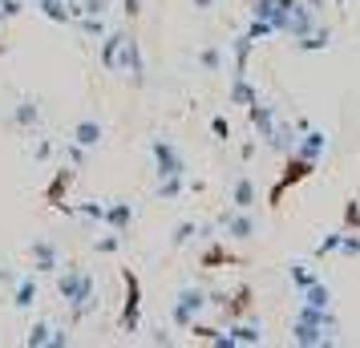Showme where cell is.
Instances as JSON below:
<instances>
[{
	"mask_svg": "<svg viewBox=\"0 0 360 348\" xmlns=\"http://www.w3.org/2000/svg\"><path fill=\"white\" fill-rule=\"evenodd\" d=\"M311 166H316V162H304V158H295V154H292V158H288V174H283V183L276 186V195H271V202H279V195H283V191H288L292 183H300V179H308V174H311Z\"/></svg>",
	"mask_w": 360,
	"mask_h": 348,
	"instance_id": "15",
	"label": "cell"
},
{
	"mask_svg": "<svg viewBox=\"0 0 360 348\" xmlns=\"http://www.w3.org/2000/svg\"><path fill=\"white\" fill-rule=\"evenodd\" d=\"M332 45V29H311V33L295 37V53H311V49H328Z\"/></svg>",
	"mask_w": 360,
	"mask_h": 348,
	"instance_id": "18",
	"label": "cell"
},
{
	"mask_svg": "<svg viewBox=\"0 0 360 348\" xmlns=\"http://www.w3.org/2000/svg\"><path fill=\"white\" fill-rule=\"evenodd\" d=\"M195 4H198V13H211L214 8V0H195Z\"/></svg>",
	"mask_w": 360,
	"mask_h": 348,
	"instance_id": "41",
	"label": "cell"
},
{
	"mask_svg": "<svg viewBox=\"0 0 360 348\" xmlns=\"http://www.w3.org/2000/svg\"><path fill=\"white\" fill-rule=\"evenodd\" d=\"M150 154H154V170H158V179L186 174V162H182L179 146H174L170 138H154V142H150Z\"/></svg>",
	"mask_w": 360,
	"mask_h": 348,
	"instance_id": "3",
	"label": "cell"
},
{
	"mask_svg": "<svg viewBox=\"0 0 360 348\" xmlns=\"http://www.w3.org/2000/svg\"><path fill=\"white\" fill-rule=\"evenodd\" d=\"M340 243H344V231H332V235H324V239L316 243V255H332V251H340Z\"/></svg>",
	"mask_w": 360,
	"mask_h": 348,
	"instance_id": "30",
	"label": "cell"
},
{
	"mask_svg": "<svg viewBox=\"0 0 360 348\" xmlns=\"http://www.w3.org/2000/svg\"><path fill=\"white\" fill-rule=\"evenodd\" d=\"M288 280H292L295 288L304 292L308 283H316V276H311V267H308V264H292V267H288Z\"/></svg>",
	"mask_w": 360,
	"mask_h": 348,
	"instance_id": "27",
	"label": "cell"
},
{
	"mask_svg": "<svg viewBox=\"0 0 360 348\" xmlns=\"http://www.w3.org/2000/svg\"><path fill=\"white\" fill-rule=\"evenodd\" d=\"M211 130H214V138H231V126H227V117H214V122H211Z\"/></svg>",
	"mask_w": 360,
	"mask_h": 348,
	"instance_id": "35",
	"label": "cell"
},
{
	"mask_svg": "<svg viewBox=\"0 0 360 348\" xmlns=\"http://www.w3.org/2000/svg\"><path fill=\"white\" fill-rule=\"evenodd\" d=\"M251 45H255V41H251L247 33L235 41V73H247V57H251Z\"/></svg>",
	"mask_w": 360,
	"mask_h": 348,
	"instance_id": "26",
	"label": "cell"
},
{
	"mask_svg": "<svg viewBox=\"0 0 360 348\" xmlns=\"http://www.w3.org/2000/svg\"><path fill=\"white\" fill-rule=\"evenodd\" d=\"M122 13H126V17H138V13H142V0H122Z\"/></svg>",
	"mask_w": 360,
	"mask_h": 348,
	"instance_id": "38",
	"label": "cell"
},
{
	"mask_svg": "<svg viewBox=\"0 0 360 348\" xmlns=\"http://www.w3.org/2000/svg\"><path fill=\"white\" fill-rule=\"evenodd\" d=\"M231 340H235V344H263V332L255 328V324H235V328H231Z\"/></svg>",
	"mask_w": 360,
	"mask_h": 348,
	"instance_id": "23",
	"label": "cell"
},
{
	"mask_svg": "<svg viewBox=\"0 0 360 348\" xmlns=\"http://www.w3.org/2000/svg\"><path fill=\"white\" fill-rule=\"evenodd\" d=\"M247 114H251V126H255V134H259V138H267V134L276 130V110H271V105L251 101V105H247Z\"/></svg>",
	"mask_w": 360,
	"mask_h": 348,
	"instance_id": "14",
	"label": "cell"
},
{
	"mask_svg": "<svg viewBox=\"0 0 360 348\" xmlns=\"http://www.w3.org/2000/svg\"><path fill=\"white\" fill-rule=\"evenodd\" d=\"M340 251H344V255H360V235H344Z\"/></svg>",
	"mask_w": 360,
	"mask_h": 348,
	"instance_id": "34",
	"label": "cell"
},
{
	"mask_svg": "<svg viewBox=\"0 0 360 348\" xmlns=\"http://www.w3.org/2000/svg\"><path fill=\"white\" fill-rule=\"evenodd\" d=\"M0 280H8V271H4V267H0Z\"/></svg>",
	"mask_w": 360,
	"mask_h": 348,
	"instance_id": "42",
	"label": "cell"
},
{
	"mask_svg": "<svg viewBox=\"0 0 360 348\" xmlns=\"http://www.w3.org/2000/svg\"><path fill=\"white\" fill-rule=\"evenodd\" d=\"M122 37H126V33H110L105 41H101V65L110 69V73H117V53H122Z\"/></svg>",
	"mask_w": 360,
	"mask_h": 348,
	"instance_id": "21",
	"label": "cell"
},
{
	"mask_svg": "<svg viewBox=\"0 0 360 348\" xmlns=\"http://www.w3.org/2000/svg\"><path fill=\"white\" fill-rule=\"evenodd\" d=\"M122 247V235H105V239H94V251H101V255H114V251Z\"/></svg>",
	"mask_w": 360,
	"mask_h": 348,
	"instance_id": "32",
	"label": "cell"
},
{
	"mask_svg": "<svg viewBox=\"0 0 360 348\" xmlns=\"http://www.w3.org/2000/svg\"><path fill=\"white\" fill-rule=\"evenodd\" d=\"M324 146H328V134H320V130H304V138H295V158H304V162H316L320 154H324Z\"/></svg>",
	"mask_w": 360,
	"mask_h": 348,
	"instance_id": "11",
	"label": "cell"
},
{
	"mask_svg": "<svg viewBox=\"0 0 360 348\" xmlns=\"http://www.w3.org/2000/svg\"><path fill=\"white\" fill-rule=\"evenodd\" d=\"M49 340H53V324H33L29 336H25V344H29V348H45Z\"/></svg>",
	"mask_w": 360,
	"mask_h": 348,
	"instance_id": "25",
	"label": "cell"
},
{
	"mask_svg": "<svg viewBox=\"0 0 360 348\" xmlns=\"http://www.w3.org/2000/svg\"><path fill=\"white\" fill-rule=\"evenodd\" d=\"M195 231H198V223H179V227H174V235H170V247L191 243V239H195Z\"/></svg>",
	"mask_w": 360,
	"mask_h": 348,
	"instance_id": "29",
	"label": "cell"
},
{
	"mask_svg": "<svg viewBox=\"0 0 360 348\" xmlns=\"http://www.w3.org/2000/svg\"><path fill=\"white\" fill-rule=\"evenodd\" d=\"M117 73H130L134 85H142V49L130 33L122 37V53H117Z\"/></svg>",
	"mask_w": 360,
	"mask_h": 348,
	"instance_id": "9",
	"label": "cell"
},
{
	"mask_svg": "<svg viewBox=\"0 0 360 348\" xmlns=\"http://www.w3.org/2000/svg\"><path fill=\"white\" fill-rule=\"evenodd\" d=\"M53 348H65L69 344V332H61V328H53V340H49Z\"/></svg>",
	"mask_w": 360,
	"mask_h": 348,
	"instance_id": "40",
	"label": "cell"
},
{
	"mask_svg": "<svg viewBox=\"0 0 360 348\" xmlns=\"http://www.w3.org/2000/svg\"><path fill=\"white\" fill-rule=\"evenodd\" d=\"M110 0H82V17H105Z\"/></svg>",
	"mask_w": 360,
	"mask_h": 348,
	"instance_id": "33",
	"label": "cell"
},
{
	"mask_svg": "<svg viewBox=\"0 0 360 348\" xmlns=\"http://www.w3.org/2000/svg\"><path fill=\"white\" fill-rule=\"evenodd\" d=\"M130 223H134V202L114 199V202H105V207H101V227L126 235V231H130Z\"/></svg>",
	"mask_w": 360,
	"mask_h": 348,
	"instance_id": "8",
	"label": "cell"
},
{
	"mask_svg": "<svg viewBox=\"0 0 360 348\" xmlns=\"http://www.w3.org/2000/svg\"><path fill=\"white\" fill-rule=\"evenodd\" d=\"M292 340H295V344H304V348L336 344L332 328H324V324H311V320H295V324H292Z\"/></svg>",
	"mask_w": 360,
	"mask_h": 348,
	"instance_id": "6",
	"label": "cell"
},
{
	"mask_svg": "<svg viewBox=\"0 0 360 348\" xmlns=\"http://www.w3.org/2000/svg\"><path fill=\"white\" fill-rule=\"evenodd\" d=\"M105 138V126H101L98 117H82V122H73V130H69V142H77V146L94 150Z\"/></svg>",
	"mask_w": 360,
	"mask_h": 348,
	"instance_id": "10",
	"label": "cell"
},
{
	"mask_svg": "<svg viewBox=\"0 0 360 348\" xmlns=\"http://www.w3.org/2000/svg\"><path fill=\"white\" fill-rule=\"evenodd\" d=\"M247 37H251V41H267V37H276V25H271V20H251V29H247Z\"/></svg>",
	"mask_w": 360,
	"mask_h": 348,
	"instance_id": "28",
	"label": "cell"
},
{
	"mask_svg": "<svg viewBox=\"0 0 360 348\" xmlns=\"http://www.w3.org/2000/svg\"><path fill=\"white\" fill-rule=\"evenodd\" d=\"M344 219H348V227H356V223H360V207H356V202H348V211H344Z\"/></svg>",
	"mask_w": 360,
	"mask_h": 348,
	"instance_id": "39",
	"label": "cell"
},
{
	"mask_svg": "<svg viewBox=\"0 0 360 348\" xmlns=\"http://www.w3.org/2000/svg\"><path fill=\"white\" fill-rule=\"evenodd\" d=\"M219 231L227 235V239H251L255 235V219L247 215V211H239V207H231V211L219 215Z\"/></svg>",
	"mask_w": 360,
	"mask_h": 348,
	"instance_id": "7",
	"label": "cell"
},
{
	"mask_svg": "<svg viewBox=\"0 0 360 348\" xmlns=\"http://www.w3.org/2000/svg\"><path fill=\"white\" fill-rule=\"evenodd\" d=\"M77 25H82V33H89V37H105V20L101 17H77Z\"/></svg>",
	"mask_w": 360,
	"mask_h": 348,
	"instance_id": "31",
	"label": "cell"
},
{
	"mask_svg": "<svg viewBox=\"0 0 360 348\" xmlns=\"http://www.w3.org/2000/svg\"><path fill=\"white\" fill-rule=\"evenodd\" d=\"M33 264H37V271H57V267H61L53 239H37L33 243Z\"/></svg>",
	"mask_w": 360,
	"mask_h": 348,
	"instance_id": "16",
	"label": "cell"
},
{
	"mask_svg": "<svg viewBox=\"0 0 360 348\" xmlns=\"http://www.w3.org/2000/svg\"><path fill=\"white\" fill-rule=\"evenodd\" d=\"M13 126H17V130H37V126H41V105H37L33 98H20L17 105H13Z\"/></svg>",
	"mask_w": 360,
	"mask_h": 348,
	"instance_id": "12",
	"label": "cell"
},
{
	"mask_svg": "<svg viewBox=\"0 0 360 348\" xmlns=\"http://www.w3.org/2000/svg\"><path fill=\"white\" fill-rule=\"evenodd\" d=\"M142 324V283L134 271H126V308H122V328L126 332H138Z\"/></svg>",
	"mask_w": 360,
	"mask_h": 348,
	"instance_id": "4",
	"label": "cell"
},
{
	"mask_svg": "<svg viewBox=\"0 0 360 348\" xmlns=\"http://www.w3.org/2000/svg\"><path fill=\"white\" fill-rule=\"evenodd\" d=\"M251 101H259V94L247 82V73H231V105H251Z\"/></svg>",
	"mask_w": 360,
	"mask_h": 348,
	"instance_id": "17",
	"label": "cell"
},
{
	"mask_svg": "<svg viewBox=\"0 0 360 348\" xmlns=\"http://www.w3.org/2000/svg\"><path fill=\"white\" fill-rule=\"evenodd\" d=\"M231 207H239V211H251L255 207V179L251 174H239L231 183Z\"/></svg>",
	"mask_w": 360,
	"mask_h": 348,
	"instance_id": "13",
	"label": "cell"
},
{
	"mask_svg": "<svg viewBox=\"0 0 360 348\" xmlns=\"http://www.w3.org/2000/svg\"><path fill=\"white\" fill-rule=\"evenodd\" d=\"M316 29V17H311V8L304 4V0H295L292 8L283 13V20H279V33H288L295 41V37H304V33H311Z\"/></svg>",
	"mask_w": 360,
	"mask_h": 348,
	"instance_id": "5",
	"label": "cell"
},
{
	"mask_svg": "<svg viewBox=\"0 0 360 348\" xmlns=\"http://www.w3.org/2000/svg\"><path fill=\"white\" fill-rule=\"evenodd\" d=\"M49 154H53V146H49V142H37V146H33V158H37V162H45Z\"/></svg>",
	"mask_w": 360,
	"mask_h": 348,
	"instance_id": "37",
	"label": "cell"
},
{
	"mask_svg": "<svg viewBox=\"0 0 360 348\" xmlns=\"http://www.w3.org/2000/svg\"><path fill=\"white\" fill-rule=\"evenodd\" d=\"M198 65L207 69V73H219L223 69V49L219 45H207V49L198 53Z\"/></svg>",
	"mask_w": 360,
	"mask_h": 348,
	"instance_id": "24",
	"label": "cell"
},
{
	"mask_svg": "<svg viewBox=\"0 0 360 348\" xmlns=\"http://www.w3.org/2000/svg\"><path fill=\"white\" fill-rule=\"evenodd\" d=\"M13 304H17V308H33L37 304V276H20L17 292H13Z\"/></svg>",
	"mask_w": 360,
	"mask_h": 348,
	"instance_id": "20",
	"label": "cell"
},
{
	"mask_svg": "<svg viewBox=\"0 0 360 348\" xmlns=\"http://www.w3.org/2000/svg\"><path fill=\"white\" fill-rule=\"evenodd\" d=\"M20 13V0H0V17H17Z\"/></svg>",
	"mask_w": 360,
	"mask_h": 348,
	"instance_id": "36",
	"label": "cell"
},
{
	"mask_svg": "<svg viewBox=\"0 0 360 348\" xmlns=\"http://www.w3.org/2000/svg\"><path fill=\"white\" fill-rule=\"evenodd\" d=\"M207 304H211V299H207V292H198V288H182L179 299L170 304V320H174V328H191Z\"/></svg>",
	"mask_w": 360,
	"mask_h": 348,
	"instance_id": "2",
	"label": "cell"
},
{
	"mask_svg": "<svg viewBox=\"0 0 360 348\" xmlns=\"http://www.w3.org/2000/svg\"><path fill=\"white\" fill-rule=\"evenodd\" d=\"M263 146L276 150V154H292V150H295V138H292V130H288V126H276V130L263 138Z\"/></svg>",
	"mask_w": 360,
	"mask_h": 348,
	"instance_id": "19",
	"label": "cell"
},
{
	"mask_svg": "<svg viewBox=\"0 0 360 348\" xmlns=\"http://www.w3.org/2000/svg\"><path fill=\"white\" fill-rule=\"evenodd\" d=\"M182 191H186V174H170V179H158V199H162V202L182 199Z\"/></svg>",
	"mask_w": 360,
	"mask_h": 348,
	"instance_id": "22",
	"label": "cell"
},
{
	"mask_svg": "<svg viewBox=\"0 0 360 348\" xmlns=\"http://www.w3.org/2000/svg\"><path fill=\"white\" fill-rule=\"evenodd\" d=\"M57 292H61V299L73 308V316H85L89 304H94V276L82 271V267H69V271L57 276Z\"/></svg>",
	"mask_w": 360,
	"mask_h": 348,
	"instance_id": "1",
	"label": "cell"
}]
</instances>
